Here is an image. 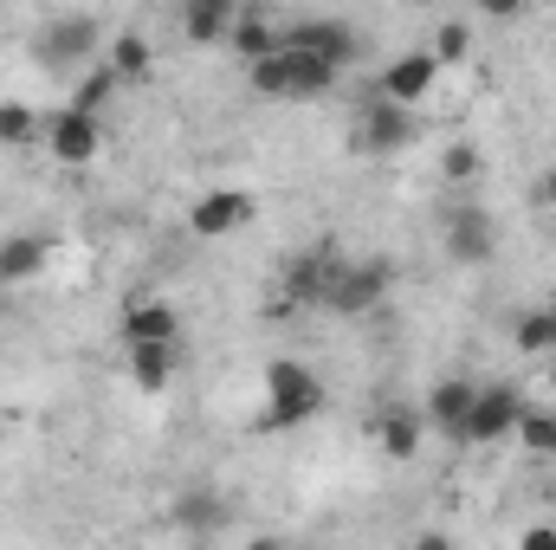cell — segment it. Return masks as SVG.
Listing matches in <instances>:
<instances>
[{"mask_svg":"<svg viewBox=\"0 0 556 550\" xmlns=\"http://www.w3.org/2000/svg\"><path fill=\"white\" fill-rule=\"evenodd\" d=\"M324 414V383L298 363V357H273L266 363V409H260V427L266 434H291L304 421Z\"/></svg>","mask_w":556,"mask_h":550,"instance_id":"cell-1","label":"cell"},{"mask_svg":"<svg viewBox=\"0 0 556 550\" xmlns=\"http://www.w3.org/2000/svg\"><path fill=\"white\" fill-rule=\"evenodd\" d=\"M389 291H395V266L389 260H337L317 311H330V317H369Z\"/></svg>","mask_w":556,"mask_h":550,"instance_id":"cell-2","label":"cell"},{"mask_svg":"<svg viewBox=\"0 0 556 550\" xmlns=\"http://www.w3.org/2000/svg\"><path fill=\"white\" fill-rule=\"evenodd\" d=\"M98 46H104V20H98V13H52V20L33 33V52H39L46 65H59V72H65V65H72V72L91 65Z\"/></svg>","mask_w":556,"mask_h":550,"instance_id":"cell-3","label":"cell"},{"mask_svg":"<svg viewBox=\"0 0 556 550\" xmlns=\"http://www.w3.org/2000/svg\"><path fill=\"white\" fill-rule=\"evenodd\" d=\"M440 247H446L453 266H485L498 253V221L485 208H472V201H453L440 214Z\"/></svg>","mask_w":556,"mask_h":550,"instance_id":"cell-4","label":"cell"},{"mask_svg":"<svg viewBox=\"0 0 556 550\" xmlns=\"http://www.w3.org/2000/svg\"><path fill=\"white\" fill-rule=\"evenodd\" d=\"M440 65H433V52L427 46H408V52H395L389 65H382V78H376V98L382 104H402V111H420L433 91H440Z\"/></svg>","mask_w":556,"mask_h":550,"instance_id":"cell-5","label":"cell"},{"mask_svg":"<svg viewBox=\"0 0 556 550\" xmlns=\"http://www.w3.org/2000/svg\"><path fill=\"white\" fill-rule=\"evenodd\" d=\"M531 409L525 402V389H511V383H485L479 389V402H472V414H466V447H498V440H511L518 434V414Z\"/></svg>","mask_w":556,"mask_h":550,"instance_id":"cell-6","label":"cell"},{"mask_svg":"<svg viewBox=\"0 0 556 550\" xmlns=\"http://www.w3.org/2000/svg\"><path fill=\"white\" fill-rule=\"evenodd\" d=\"M278 46L285 52H311V59H324V65H350L356 59V26L350 20H324V13H311V20H291V26H278Z\"/></svg>","mask_w":556,"mask_h":550,"instance_id":"cell-7","label":"cell"},{"mask_svg":"<svg viewBox=\"0 0 556 550\" xmlns=\"http://www.w3.org/2000/svg\"><path fill=\"white\" fill-rule=\"evenodd\" d=\"M253 214H260V201H253L247 188H207V195L188 201V234H194V240H227V234H240Z\"/></svg>","mask_w":556,"mask_h":550,"instance_id":"cell-8","label":"cell"},{"mask_svg":"<svg viewBox=\"0 0 556 550\" xmlns=\"http://www.w3.org/2000/svg\"><path fill=\"white\" fill-rule=\"evenodd\" d=\"M98 149H104V124L98 117H85V111H52L46 117V155L59 162V168H85V162H98Z\"/></svg>","mask_w":556,"mask_h":550,"instance_id":"cell-9","label":"cell"},{"mask_svg":"<svg viewBox=\"0 0 556 550\" xmlns=\"http://www.w3.org/2000/svg\"><path fill=\"white\" fill-rule=\"evenodd\" d=\"M415 137H420V111H402V104L369 98L363 117H356V142H363L369 155H402Z\"/></svg>","mask_w":556,"mask_h":550,"instance_id":"cell-10","label":"cell"},{"mask_svg":"<svg viewBox=\"0 0 556 550\" xmlns=\"http://www.w3.org/2000/svg\"><path fill=\"white\" fill-rule=\"evenodd\" d=\"M227 518H233V505H227V492H214V486H181V492L168 499V525L188 532V538H207V532H220Z\"/></svg>","mask_w":556,"mask_h":550,"instance_id":"cell-11","label":"cell"},{"mask_svg":"<svg viewBox=\"0 0 556 550\" xmlns=\"http://www.w3.org/2000/svg\"><path fill=\"white\" fill-rule=\"evenodd\" d=\"M472 402H479V383H472V376H440V383L427 389V402H420V421L459 440V434H466V414H472Z\"/></svg>","mask_w":556,"mask_h":550,"instance_id":"cell-12","label":"cell"},{"mask_svg":"<svg viewBox=\"0 0 556 550\" xmlns=\"http://www.w3.org/2000/svg\"><path fill=\"white\" fill-rule=\"evenodd\" d=\"M175 370H181V343H137V350H124V376L142 396L175 389Z\"/></svg>","mask_w":556,"mask_h":550,"instance_id":"cell-13","label":"cell"},{"mask_svg":"<svg viewBox=\"0 0 556 550\" xmlns=\"http://www.w3.org/2000/svg\"><path fill=\"white\" fill-rule=\"evenodd\" d=\"M137 343H181V317L168 298H137L124 311V350H137Z\"/></svg>","mask_w":556,"mask_h":550,"instance_id":"cell-14","label":"cell"},{"mask_svg":"<svg viewBox=\"0 0 556 550\" xmlns=\"http://www.w3.org/2000/svg\"><path fill=\"white\" fill-rule=\"evenodd\" d=\"M369 434H376L382 460H395V466H402V460H415V453H420V440H427V421H420V409H382Z\"/></svg>","mask_w":556,"mask_h":550,"instance_id":"cell-15","label":"cell"},{"mask_svg":"<svg viewBox=\"0 0 556 550\" xmlns=\"http://www.w3.org/2000/svg\"><path fill=\"white\" fill-rule=\"evenodd\" d=\"M233 20H240L233 0H188V7H181V39H194V46H227Z\"/></svg>","mask_w":556,"mask_h":550,"instance_id":"cell-16","label":"cell"},{"mask_svg":"<svg viewBox=\"0 0 556 550\" xmlns=\"http://www.w3.org/2000/svg\"><path fill=\"white\" fill-rule=\"evenodd\" d=\"M227 52H240L247 65H260L266 52H278V20L260 13V7H240V20H233V33H227Z\"/></svg>","mask_w":556,"mask_h":550,"instance_id":"cell-17","label":"cell"},{"mask_svg":"<svg viewBox=\"0 0 556 550\" xmlns=\"http://www.w3.org/2000/svg\"><path fill=\"white\" fill-rule=\"evenodd\" d=\"M46 260H52V240H39V234H7V240H0V285L39 278Z\"/></svg>","mask_w":556,"mask_h":550,"instance_id":"cell-18","label":"cell"},{"mask_svg":"<svg viewBox=\"0 0 556 550\" xmlns=\"http://www.w3.org/2000/svg\"><path fill=\"white\" fill-rule=\"evenodd\" d=\"M531 460H551L556 466V409H544V402H531V409L518 414V434H511Z\"/></svg>","mask_w":556,"mask_h":550,"instance_id":"cell-19","label":"cell"},{"mask_svg":"<svg viewBox=\"0 0 556 550\" xmlns=\"http://www.w3.org/2000/svg\"><path fill=\"white\" fill-rule=\"evenodd\" d=\"M285 52V46H278ZM285 72H291V98H324L343 72L337 65H324V59H311V52H285Z\"/></svg>","mask_w":556,"mask_h":550,"instance_id":"cell-20","label":"cell"},{"mask_svg":"<svg viewBox=\"0 0 556 550\" xmlns=\"http://www.w3.org/2000/svg\"><path fill=\"white\" fill-rule=\"evenodd\" d=\"M104 65L117 72V85H130V78H142V72L155 65V46H149L142 33H117V39H111V52H104Z\"/></svg>","mask_w":556,"mask_h":550,"instance_id":"cell-21","label":"cell"},{"mask_svg":"<svg viewBox=\"0 0 556 550\" xmlns=\"http://www.w3.org/2000/svg\"><path fill=\"white\" fill-rule=\"evenodd\" d=\"M33 142H46V117L33 111V104H0V149H33Z\"/></svg>","mask_w":556,"mask_h":550,"instance_id":"cell-22","label":"cell"},{"mask_svg":"<svg viewBox=\"0 0 556 550\" xmlns=\"http://www.w3.org/2000/svg\"><path fill=\"white\" fill-rule=\"evenodd\" d=\"M511 350H518V357H531V363H551V357H556L551 311H544V304H538V311H525V317L511 324Z\"/></svg>","mask_w":556,"mask_h":550,"instance_id":"cell-23","label":"cell"},{"mask_svg":"<svg viewBox=\"0 0 556 550\" xmlns=\"http://www.w3.org/2000/svg\"><path fill=\"white\" fill-rule=\"evenodd\" d=\"M427 52H433L440 72H446V65H466V59H472V26H466V20H440L433 39H427Z\"/></svg>","mask_w":556,"mask_h":550,"instance_id":"cell-24","label":"cell"},{"mask_svg":"<svg viewBox=\"0 0 556 550\" xmlns=\"http://www.w3.org/2000/svg\"><path fill=\"white\" fill-rule=\"evenodd\" d=\"M479 175H485V149H479V142H446V149H440V182L466 188V182H479Z\"/></svg>","mask_w":556,"mask_h":550,"instance_id":"cell-25","label":"cell"},{"mask_svg":"<svg viewBox=\"0 0 556 550\" xmlns=\"http://www.w3.org/2000/svg\"><path fill=\"white\" fill-rule=\"evenodd\" d=\"M247 78H253V91H260V98H291V72H285V52H266L260 65H247Z\"/></svg>","mask_w":556,"mask_h":550,"instance_id":"cell-26","label":"cell"},{"mask_svg":"<svg viewBox=\"0 0 556 550\" xmlns=\"http://www.w3.org/2000/svg\"><path fill=\"white\" fill-rule=\"evenodd\" d=\"M518 550H556V525H525L518 532Z\"/></svg>","mask_w":556,"mask_h":550,"instance_id":"cell-27","label":"cell"},{"mask_svg":"<svg viewBox=\"0 0 556 550\" xmlns=\"http://www.w3.org/2000/svg\"><path fill=\"white\" fill-rule=\"evenodd\" d=\"M531 201H538V208H556V162L538 175V182H531Z\"/></svg>","mask_w":556,"mask_h":550,"instance_id":"cell-28","label":"cell"},{"mask_svg":"<svg viewBox=\"0 0 556 550\" xmlns=\"http://www.w3.org/2000/svg\"><path fill=\"white\" fill-rule=\"evenodd\" d=\"M408 550H453V538L446 532H420V538H408Z\"/></svg>","mask_w":556,"mask_h":550,"instance_id":"cell-29","label":"cell"},{"mask_svg":"<svg viewBox=\"0 0 556 550\" xmlns=\"http://www.w3.org/2000/svg\"><path fill=\"white\" fill-rule=\"evenodd\" d=\"M538 389H544V409H556V363H544V383Z\"/></svg>","mask_w":556,"mask_h":550,"instance_id":"cell-30","label":"cell"},{"mask_svg":"<svg viewBox=\"0 0 556 550\" xmlns=\"http://www.w3.org/2000/svg\"><path fill=\"white\" fill-rule=\"evenodd\" d=\"M247 550H285V538H253Z\"/></svg>","mask_w":556,"mask_h":550,"instance_id":"cell-31","label":"cell"},{"mask_svg":"<svg viewBox=\"0 0 556 550\" xmlns=\"http://www.w3.org/2000/svg\"><path fill=\"white\" fill-rule=\"evenodd\" d=\"M7 434H13V414L0 409V440H7Z\"/></svg>","mask_w":556,"mask_h":550,"instance_id":"cell-32","label":"cell"},{"mask_svg":"<svg viewBox=\"0 0 556 550\" xmlns=\"http://www.w3.org/2000/svg\"><path fill=\"white\" fill-rule=\"evenodd\" d=\"M544 311H551V343H556V304H544ZM551 363H556V357H551Z\"/></svg>","mask_w":556,"mask_h":550,"instance_id":"cell-33","label":"cell"}]
</instances>
